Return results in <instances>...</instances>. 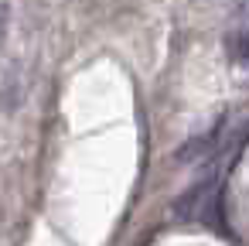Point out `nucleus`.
<instances>
[{"label": "nucleus", "instance_id": "1", "mask_svg": "<svg viewBox=\"0 0 249 246\" xmlns=\"http://www.w3.org/2000/svg\"><path fill=\"white\" fill-rule=\"evenodd\" d=\"M208 191H212V185H208V181H201V185L188 188V191L174 202V212H178L181 219H195V215L201 212V205L208 202Z\"/></svg>", "mask_w": 249, "mask_h": 246}, {"label": "nucleus", "instance_id": "2", "mask_svg": "<svg viewBox=\"0 0 249 246\" xmlns=\"http://www.w3.org/2000/svg\"><path fill=\"white\" fill-rule=\"evenodd\" d=\"M229 55H232V62L249 65V24H242L229 35Z\"/></svg>", "mask_w": 249, "mask_h": 246}, {"label": "nucleus", "instance_id": "3", "mask_svg": "<svg viewBox=\"0 0 249 246\" xmlns=\"http://www.w3.org/2000/svg\"><path fill=\"white\" fill-rule=\"evenodd\" d=\"M7 18H11V7L0 0V45H4V38H7Z\"/></svg>", "mask_w": 249, "mask_h": 246}, {"label": "nucleus", "instance_id": "4", "mask_svg": "<svg viewBox=\"0 0 249 246\" xmlns=\"http://www.w3.org/2000/svg\"><path fill=\"white\" fill-rule=\"evenodd\" d=\"M235 11H239L242 18H249V0H235Z\"/></svg>", "mask_w": 249, "mask_h": 246}]
</instances>
